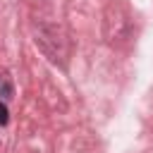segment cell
<instances>
[{
  "instance_id": "6da1fadb",
  "label": "cell",
  "mask_w": 153,
  "mask_h": 153,
  "mask_svg": "<svg viewBox=\"0 0 153 153\" xmlns=\"http://www.w3.org/2000/svg\"><path fill=\"white\" fill-rule=\"evenodd\" d=\"M0 124H7V108L0 103Z\"/></svg>"
},
{
  "instance_id": "7a4b0ae2",
  "label": "cell",
  "mask_w": 153,
  "mask_h": 153,
  "mask_svg": "<svg viewBox=\"0 0 153 153\" xmlns=\"http://www.w3.org/2000/svg\"><path fill=\"white\" fill-rule=\"evenodd\" d=\"M0 93H5V98H7L10 93H12V88H10V86H7V84H5L2 79H0Z\"/></svg>"
}]
</instances>
